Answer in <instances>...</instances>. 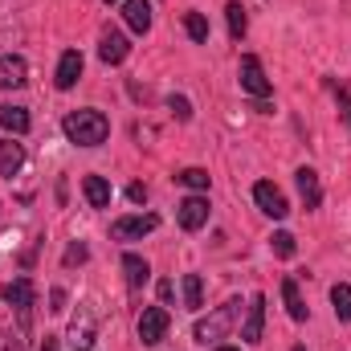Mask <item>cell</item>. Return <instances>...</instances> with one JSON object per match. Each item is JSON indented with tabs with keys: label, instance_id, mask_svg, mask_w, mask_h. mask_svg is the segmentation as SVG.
Wrapping results in <instances>:
<instances>
[{
	"label": "cell",
	"instance_id": "32",
	"mask_svg": "<svg viewBox=\"0 0 351 351\" xmlns=\"http://www.w3.org/2000/svg\"><path fill=\"white\" fill-rule=\"evenodd\" d=\"M37 351H62V348H58V335H45V343H41Z\"/></svg>",
	"mask_w": 351,
	"mask_h": 351
},
{
	"label": "cell",
	"instance_id": "6",
	"mask_svg": "<svg viewBox=\"0 0 351 351\" xmlns=\"http://www.w3.org/2000/svg\"><path fill=\"white\" fill-rule=\"evenodd\" d=\"M168 311L164 306H147L143 315H139V339H143V348H156L164 335H168Z\"/></svg>",
	"mask_w": 351,
	"mask_h": 351
},
{
	"label": "cell",
	"instance_id": "5",
	"mask_svg": "<svg viewBox=\"0 0 351 351\" xmlns=\"http://www.w3.org/2000/svg\"><path fill=\"white\" fill-rule=\"evenodd\" d=\"M176 221H180V229L184 233H196V229H204L208 225V196H184L180 200V208H176Z\"/></svg>",
	"mask_w": 351,
	"mask_h": 351
},
{
	"label": "cell",
	"instance_id": "19",
	"mask_svg": "<svg viewBox=\"0 0 351 351\" xmlns=\"http://www.w3.org/2000/svg\"><path fill=\"white\" fill-rule=\"evenodd\" d=\"M82 192H86L90 208H110V184L102 176H86L82 180Z\"/></svg>",
	"mask_w": 351,
	"mask_h": 351
},
{
	"label": "cell",
	"instance_id": "4",
	"mask_svg": "<svg viewBox=\"0 0 351 351\" xmlns=\"http://www.w3.org/2000/svg\"><path fill=\"white\" fill-rule=\"evenodd\" d=\"M4 302L21 315V327H29V319H33V306H37V290H33V282L29 278H16V282H8L4 286Z\"/></svg>",
	"mask_w": 351,
	"mask_h": 351
},
{
	"label": "cell",
	"instance_id": "9",
	"mask_svg": "<svg viewBox=\"0 0 351 351\" xmlns=\"http://www.w3.org/2000/svg\"><path fill=\"white\" fill-rule=\"evenodd\" d=\"M254 200H258V208H262L265 217H274V221H282L286 213H290V204H286V196L269 184V180H258L254 184Z\"/></svg>",
	"mask_w": 351,
	"mask_h": 351
},
{
	"label": "cell",
	"instance_id": "29",
	"mask_svg": "<svg viewBox=\"0 0 351 351\" xmlns=\"http://www.w3.org/2000/svg\"><path fill=\"white\" fill-rule=\"evenodd\" d=\"M127 200H131V204H143V200H147V188H143V184H131V188H127Z\"/></svg>",
	"mask_w": 351,
	"mask_h": 351
},
{
	"label": "cell",
	"instance_id": "34",
	"mask_svg": "<svg viewBox=\"0 0 351 351\" xmlns=\"http://www.w3.org/2000/svg\"><path fill=\"white\" fill-rule=\"evenodd\" d=\"M106 4H119V0H106Z\"/></svg>",
	"mask_w": 351,
	"mask_h": 351
},
{
	"label": "cell",
	"instance_id": "15",
	"mask_svg": "<svg viewBox=\"0 0 351 351\" xmlns=\"http://www.w3.org/2000/svg\"><path fill=\"white\" fill-rule=\"evenodd\" d=\"M123 16H127L131 33H147L152 29V0H123Z\"/></svg>",
	"mask_w": 351,
	"mask_h": 351
},
{
	"label": "cell",
	"instance_id": "12",
	"mask_svg": "<svg viewBox=\"0 0 351 351\" xmlns=\"http://www.w3.org/2000/svg\"><path fill=\"white\" fill-rule=\"evenodd\" d=\"M78 78H82V53L78 49H66L62 53V62H58V90H74L78 86Z\"/></svg>",
	"mask_w": 351,
	"mask_h": 351
},
{
	"label": "cell",
	"instance_id": "18",
	"mask_svg": "<svg viewBox=\"0 0 351 351\" xmlns=\"http://www.w3.org/2000/svg\"><path fill=\"white\" fill-rule=\"evenodd\" d=\"M123 269H127V286L131 290H143L147 278H152V265L143 262L139 254H123Z\"/></svg>",
	"mask_w": 351,
	"mask_h": 351
},
{
	"label": "cell",
	"instance_id": "3",
	"mask_svg": "<svg viewBox=\"0 0 351 351\" xmlns=\"http://www.w3.org/2000/svg\"><path fill=\"white\" fill-rule=\"evenodd\" d=\"M156 229H160V217L156 213H135V217H119L110 225V237L114 241H139V237H147Z\"/></svg>",
	"mask_w": 351,
	"mask_h": 351
},
{
	"label": "cell",
	"instance_id": "35",
	"mask_svg": "<svg viewBox=\"0 0 351 351\" xmlns=\"http://www.w3.org/2000/svg\"><path fill=\"white\" fill-rule=\"evenodd\" d=\"M294 351H306V348H294Z\"/></svg>",
	"mask_w": 351,
	"mask_h": 351
},
{
	"label": "cell",
	"instance_id": "8",
	"mask_svg": "<svg viewBox=\"0 0 351 351\" xmlns=\"http://www.w3.org/2000/svg\"><path fill=\"white\" fill-rule=\"evenodd\" d=\"M94 339H98L94 315H90L86 306H78V315L70 319V348H74V351H90V348H94Z\"/></svg>",
	"mask_w": 351,
	"mask_h": 351
},
{
	"label": "cell",
	"instance_id": "26",
	"mask_svg": "<svg viewBox=\"0 0 351 351\" xmlns=\"http://www.w3.org/2000/svg\"><path fill=\"white\" fill-rule=\"evenodd\" d=\"M269 250H274L278 258H294V237L282 229V233H274V237H269Z\"/></svg>",
	"mask_w": 351,
	"mask_h": 351
},
{
	"label": "cell",
	"instance_id": "20",
	"mask_svg": "<svg viewBox=\"0 0 351 351\" xmlns=\"http://www.w3.org/2000/svg\"><path fill=\"white\" fill-rule=\"evenodd\" d=\"M0 127L8 135H25L29 131V110L25 106H0Z\"/></svg>",
	"mask_w": 351,
	"mask_h": 351
},
{
	"label": "cell",
	"instance_id": "11",
	"mask_svg": "<svg viewBox=\"0 0 351 351\" xmlns=\"http://www.w3.org/2000/svg\"><path fill=\"white\" fill-rule=\"evenodd\" d=\"M127 53H131L127 37H123V33H114V29H106V33H102V41H98V58H102L106 66H119V62H127Z\"/></svg>",
	"mask_w": 351,
	"mask_h": 351
},
{
	"label": "cell",
	"instance_id": "28",
	"mask_svg": "<svg viewBox=\"0 0 351 351\" xmlns=\"http://www.w3.org/2000/svg\"><path fill=\"white\" fill-rule=\"evenodd\" d=\"M327 86L335 90V98H339V114H343V123H348V135H351V94L343 86H335L331 78H327Z\"/></svg>",
	"mask_w": 351,
	"mask_h": 351
},
{
	"label": "cell",
	"instance_id": "31",
	"mask_svg": "<svg viewBox=\"0 0 351 351\" xmlns=\"http://www.w3.org/2000/svg\"><path fill=\"white\" fill-rule=\"evenodd\" d=\"M49 302H53L49 311H66V290H53V294H49Z\"/></svg>",
	"mask_w": 351,
	"mask_h": 351
},
{
	"label": "cell",
	"instance_id": "23",
	"mask_svg": "<svg viewBox=\"0 0 351 351\" xmlns=\"http://www.w3.org/2000/svg\"><path fill=\"white\" fill-rule=\"evenodd\" d=\"M225 16H229V37H233V41H241V37H245V25H250V16H245L241 0H229Z\"/></svg>",
	"mask_w": 351,
	"mask_h": 351
},
{
	"label": "cell",
	"instance_id": "30",
	"mask_svg": "<svg viewBox=\"0 0 351 351\" xmlns=\"http://www.w3.org/2000/svg\"><path fill=\"white\" fill-rule=\"evenodd\" d=\"M74 262H86V245H70L66 250V265H74Z\"/></svg>",
	"mask_w": 351,
	"mask_h": 351
},
{
	"label": "cell",
	"instance_id": "13",
	"mask_svg": "<svg viewBox=\"0 0 351 351\" xmlns=\"http://www.w3.org/2000/svg\"><path fill=\"white\" fill-rule=\"evenodd\" d=\"M262 327H265V294H254L250 315H245V327H241V339L245 343H262Z\"/></svg>",
	"mask_w": 351,
	"mask_h": 351
},
{
	"label": "cell",
	"instance_id": "7",
	"mask_svg": "<svg viewBox=\"0 0 351 351\" xmlns=\"http://www.w3.org/2000/svg\"><path fill=\"white\" fill-rule=\"evenodd\" d=\"M241 90L245 94H254V98H269V78H265L262 70V58H254V53H245L241 58Z\"/></svg>",
	"mask_w": 351,
	"mask_h": 351
},
{
	"label": "cell",
	"instance_id": "10",
	"mask_svg": "<svg viewBox=\"0 0 351 351\" xmlns=\"http://www.w3.org/2000/svg\"><path fill=\"white\" fill-rule=\"evenodd\" d=\"M29 82V62L21 53H4L0 58V90H21Z\"/></svg>",
	"mask_w": 351,
	"mask_h": 351
},
{
	"label": "cell",
	"instance_id": "25",
	"mask_svg": "<svg viewBox=\"0 0 351 351\" xmlns=\"http://www.w3.org/2000/svg\"><path fill=\"white\" fill-rule=\"evenodd\" d=\"M176 180H180L184 188H192V192H208V172H204V168H184Z\"/></svg>",
	"mask_w": 351,
	"mask_h": 351
},
{
	"label": "cell",
	"instance_id": "33",
	"mask_svg": "<svg viewBox=\"0 0 351 351\" xmlns=\"http://www.w3.org/2000/svg\"><path fill=\"white\" fill-rule=\"evenodd\" d=\"M217 351H237V348H229V343H221V348H217Z\"/></svg>",
	"mask_w": 351,
	"mask_h": 351
},
{
	"label": "cell",
	"instance_id": "14",
	"mask_svg": "<svg viewBox=\"0 0 351 351\" xmlns=\"http://www.w3.org/2000/svg\"><path fill=\"white\" fill-rule=\"evenodd\" d=\"M294 184H298L306 208H319V204H323V184H319V172H315V168H298V172H294Z\"/></svg>",
	"mask_w": 351,
	"mask_h": 351
},
{
	"label": "cell",
	"instance_id": "21",
	"mask_svg": "<svg viewBox=\"0 0 351 351\" xmlns=\"http://www.w3.org/2000/svg\"><path fill=\"white\" fill-rule=\"evenodd\" d=\"M331 306H335L339 323H351V282H335L331 286Z\"/></svg>",
	"mask_w": 351,
	"mask_h": 351
},
{
	"label": "cell",
	"instance_id": "1",
	"mask_svg": "<svg viewBox=\"0 0 351 351\" xmlns=\"http://www.w3.org/2000/svg\"><path fill=\"white\" fill-rule=\"evenodd\" d=\"M62 131H66V139L70 143H78V147H98L106 135H110V123H106V114L102 110H70L66 114V123H62Z\"/></svg>",
	"mask_w": 351,
	"mask_h": 351
},
{
	"label": "cell",
	"instance_id": "22",
	"mask_svg": "<svg viewBox=\"0 0 351 351\" xmlns=\"http://www.w3.org/2000/svg\"><path fill=\"white\" fill-rule=\"evenodd\" d=\"M184 306L200 311L204 306V278L200 274H184Z\"/></svg>",
	"mask_w": 351,
	"mask_h": 351
},
{
	"label": "cell",
	"instance_id": "27",
	"mask_svg": "<svg viewBox=\"0 0 351 351\" xmlns=\"http://www.w3.org/2000/svg\"><path fill=\"white\" fill-rule=\"evenodd\" d=\"M168 110H172L180 123H188V119H192V102H188L184 94H172V98H168Z\"/></svg>",
	"mask_w": 351,
	"mask_h": 351
},
{
	"label": "cell",
	"instance_id": "16",
	"mask_svg": "<svg viewBox=\"0 0 351 351\" xmlns=\"http://www.w3.org/2000/svg\"><path fill=\"white\" fill-rule=\"evenodd\" d=\"M25 168V147L8 135V139H0V176H16Z\"/></svg>",
	"mask_w": 351,
	"mask_h": 351
},
{
	"label": "cell",
	"instance_id": "17",
	"mask_svg": "<svg viewBox=\"0 0 351 351\" xmlns=\"http://www.w3.org/2000/svg\"><path fill=\"white\" fill-rule=\"evenodd\" d=\"M282 302H286V311H290V319H294V323H306L311 306L302 302V294H298V282H294V278H282Z\"/></svg>",
	"mask_w": 351,
	"mask_h": 351
},
{
	"label": "cell",
	"instance_id": "24",
	"mask_svg": "<svg viewBox=\"0 0 351 351\" xmlns=\"http://www.w3.org/2000/svg\"><path fill=\"white\" fill-rule=\"evenodd\" d=\"M184 29H188V37L192 41H208V21H204V12H184Z\"/></svg>",
	"mask_w": 351,
	"mask_h": 351
},
{
	"label": "cell",
	"instance_id": "2",
	"mask_svg": "<svg viewBox=\"0 0 351 351\" xmlns=\"http://www.w3.org/2000/svg\"><path fill=\"white\" fill-rule=\"evenodd\" d=\"M237 315H241V298H229L225 306H217L208 319H200L196 327H192V335L200 339V343H217V339H225L229 335V327L237 323Z\"/></svg>",
	"mask_w": 351,
	"mask_h": 351
}]
</instances>
